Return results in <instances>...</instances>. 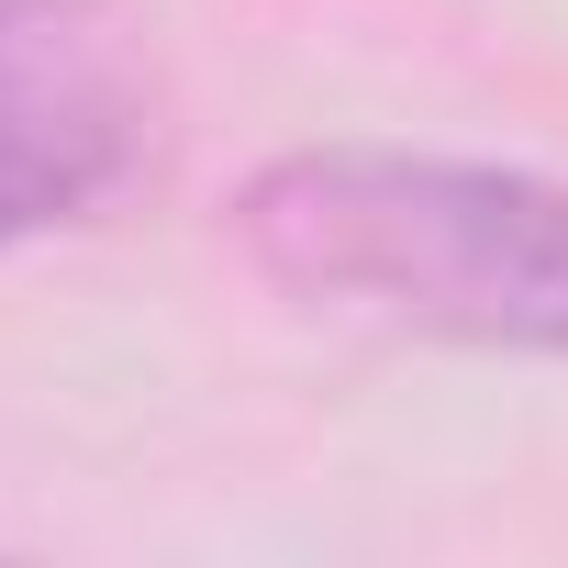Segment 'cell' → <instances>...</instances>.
Instances as JSON below:
<instances>
[{
	"mask_svg": "<svg viewBox=\"0 0 568 568\" xmlns=\"http://www.w3.org/2000/svg\"><path fill=\"white\" fill-rule=\"evenodd\" d=\"M223 234L302 313L479 357H568V179L546 168L291 145L234 190Z\"/></svg>",
	"mask_w": 568,
	"mask_h": 568,
	"instance_id": "obj_1",
	"label": "cell"
},
{
	"mask_svg": "<svg viewBox=\"0 0 568 568\" xmlns=\"http://www.w3.org/2000/svg\"><path fill=\"white\" fill-rule=\"evenodd\" d=\"M168 123L156 23L134 0H0V256L101 223Z\"/></svg>",
	"mask_w": 568,
	"mask_h": 568,
	"instance_id": "obj_2",
	"label": "cell"
}]
</instances>
